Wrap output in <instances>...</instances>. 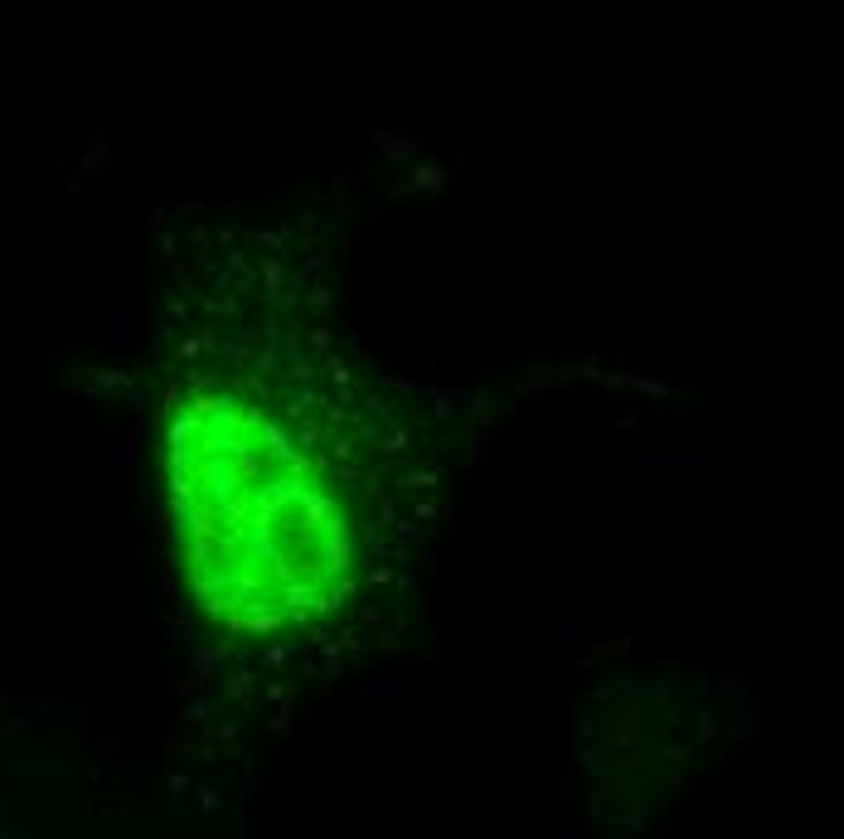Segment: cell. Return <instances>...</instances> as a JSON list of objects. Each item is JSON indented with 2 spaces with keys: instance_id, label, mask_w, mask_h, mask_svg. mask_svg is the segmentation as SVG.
<instances>
[{
  "instance_id": "cell-1",
  "label": "cell",
  "mask_w": 844,
  "mask_h": 839,
  "mask_svg": "<svg viewBox=\"0 0 844 839\" xmlns=\"http://www.w3.org/2000/svg\"><path fill=\"white\" fill-rule=\"evenodd\" d=\"M175 534L199 607L277 626L330 602L345 524L257 403L195 398L170 446Z\"/></svg>"
}]
</instances>
